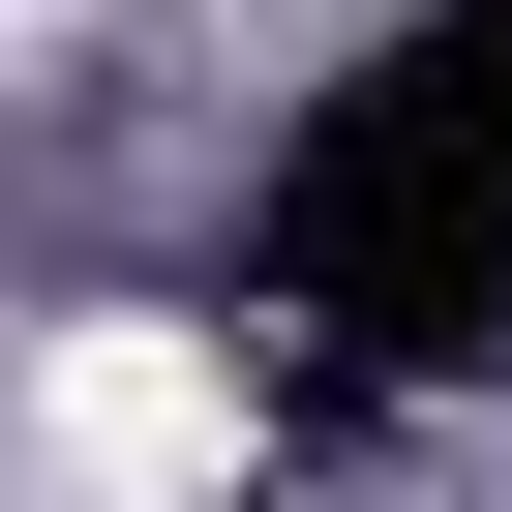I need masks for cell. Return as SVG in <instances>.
Returning <instances> with one entry per match:
<instances>
[{"label": "cell", "instance_id": "obj_1", "mask_svg": "<svg viewBox=\"0 0 512 512\" xmlns=\"http://www.w3.org/2000/svg\"><path fill=\"white\" fill-rule=\"evenodd\" d=\"M31 452H61L91 512H211V482H241V362L151 332V302H91V332L31 362Z\"/></svg>", "mask_w": 512, "mask_h": 512}]
</instances>
